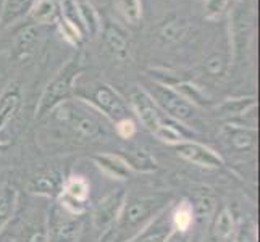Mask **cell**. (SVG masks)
<instances>
[{
  "mask_svg": "<svg viewBox=\"0 0 260 242\" xmlns=\"http://www.w3.org/2000/svg\"><path fill=\"white\" fill-rule=\"evenodd\" d=\"M113 124H115L116 136L121 137V139H126V141L131 139L138 131L136 121H134L133 118H124V120H120V121H116Z\"/></svg>",
  "mask_w": 260,
  "mask_h": 242,
  "instance_id": "cell-34",
  "label": "cell"
},
{
  "mask_svg": "<svg viewBox=\"0 0 260 242\" xmlns=\"http://www.w3.org/2000/svg\"><path fill=\"white\" fill-rule=\"evenodd\" d=\"M129 105L131 110L139 118V121L144 124V128L149 129L154 136H157L170 118L168 115L167 116L162 115L164 112L158 109L155 102L152 100L150 95L142 87L133 89V92L129 95Z\"/></svg>",
  "mask_w": 260,
  "mask_h": 242,
  "instance_id": "cell-8",
  "label": "cell"
},
{
  "mask_svg": "<svg viewBox=\"0 0 260 242\" xmlns=\"http://www.w3.org/2000/svg\"><path fill=\"white\" fill-rule=\"evenodd\" d=\"M126 197L128 194L124 189H113L95 203L91 215L92 226L95 231L107 234L113 228L123 210L124 202H126Z\"/></svg>",
  "mask_w": 260,
  "mask_h": 242,
  "instance_id": "cell-7",
  "label": "cell"
},
{
  "mask_svg": "<svg viewBox=\"0 0 260 242\" xmlns=\"http://www.w3.org/2000/svg\"><path fill=\"white\" fill-rule=\"evenodd\" d=\"M144 91L150 95L152 100L155 102L164 113H167L170 118H173L179 123H191L196 116V107L191 105L187 100L179 95L176 91H173L172 87H168L165 84L155 83V81H150L146 84Z\"/></svg>",
  "mask_w": 260,
  "mask_h": 242,
  "instance_id": "cell-5",
  "label": "cell"
},
{
  "mask_svg": "<svg viewBox=\"0 0 260 242\" xmlns=\"http://www.w3.org/2000/svg\"><path fill=\"white\" fill-rule=\"evenodd\" d=\"M121 157L128 161L129 168L136 173H154L158 168L157 160L144 149H134L121 154Z\"/></svg>",
  "mask_w": 260,
  "mask_h": 242,
  "instance_id": "cell-21",
  "label": "cell"
},
{
  "mask_svg": "<svg viewBox=\"0 0 260 242\" xmlns=\"http://www.w3.org/2000/svg\"><path fill=\"white\" fill-rule=\"evenodd\" d=\"M228 70V58L221 53H213L210 55L207 60H205V71L210 75V76H223L226 73Z\"/></svg>",
  "mask_w": 260,
  "mask_h": 242,
  "instance_id": "cell-31",
  "label": "cell"
},
{
  "mask_svg": "<svg viewBox=\"0 0 260 242\" xmlns=\"http://www.w3.org/2000/svg\"><path fill=\"white\" fill-rule=\"evenodd\" d=\"M21 103L23 94L18 83L10 84L0 94V131H4L8 126V123L15 118L21 109Z\"/></svg>",
  "mask_w": 260,
  "mask_h": 242,
  "instance_id": "cell-14",
  "label": "cell"
},
{
  "mask_svg": "<svg viewBox=\"0 0 260 242\" xmlns=\"http://www.w3.org/2000/svg\"><path fill=\"white\" fill-rule=\"evenodd\" d=\"M255 97H243V98H230L225 103L218 107L221 115L225 116H243L247 115L250 110L255 109Z\"/></svg>",
  "mask_w": 260,
  "mask_h": 242,
  "instance_id": "cell-26",
  "label": "cell"
},
{
  "mask_svg": "<svg viewBox=\"0 0 260 242\" xmlns=\"http://www.w3.org/2000/svg\"><path fill=\"white\" fill-rule=\"evenodd\" d=\"M173 203V195L167 192H154L147 195L126 197L118 220L107 232L110 242H128L139 231L144 229L157 215Z\"/></svg>",
  "mask_w": 260,
  "mask_h": 242,
  "instance_id": "cell-2",
  "label": "cell"
},
{
  "mask_svg": "<svg viewBox=\"0 0 260 242\" xmlns=\"http://www.w3.org/2000/svg\"><path fill=\"white\" fill-rule=\"evenodd\" d=\"M8 147H10V144H8V142L0 141V154H4L5 150H8Z\"/></svg>",
  "mask_w": 260,
  "mask_h": 242,
  "instance_id": "cell-36",
  "label": "cell"
},
{
  "mask_svg": "<svg viewBox=\"0 0 260 242\" xmlns=\"http://www.w3.org/2000/svg\"><path fill=\"white\" fill-rule=\"evenodd\" d=\"M192 209H194V215L196 218H205V217H210V215L213 213V209H215V202L212 197L209 195H199L194 202H191Z\"/></svg>",
  "mask_w": 260,
  "mask_h": 242,
  "instance_id": "cell-33",
  "label": "cell"
},
{
  "mask_svg": "<svg viewBox=\"0 0 260 242\" xmlns=\"http://www.w3.org/2000/svg\"><path fill=\"white\" fill-rule=\"evenodd\" d=\"M235 218L230 209H221L217 215H215L213 223H212V237L215 242H225L230 240L235 234Z\"/></svg>",
  "mask_w": 260,
  "mask_h": 242,
  "instance_id": "cell-20",
  "label": "cell"
},
{
  "mask_svg": "<svg viewBox=\"0 0 260 242\" xmlns=\"http://www.w3.org/2000/svg\"><path fill=\"white\" fill-rule=\"evenodd\" d=\"M46 231L47 242H78L83 232V225L78 217L55 202L46 215Z\"/></svg>",
  "mask_w": 260,
  "mask_h": 242,
  "instance_id": "cell-6",
  "label": "cell"
},
{
  "mask_svg": "<svg viewBox=\"0 0 260 242\" xmlns=\"http://www.w3.org/2000/svg\"><path fill=\"white\" fill-rule=\"evenodd\" d=\"M46 118L50 131L58 139L73 146L94 144L109 136V120L76 97L55 107Z\"/></svg>",
  "mask_w": 260,
  "mask_h": 242,
  "instance_id": "cell-1",
  "label": "cell"
},
{
  "mask_svg": "<svg viewBox=\"0 0 260 242\" xmlns=\"http://www.w3.org/2000/svg\"><path fill=\"white\" fill-rule=\"evenodd\" d=\"M92 161L105 176L116 181H126L133 175V169L121 154H95L92 155Z\"/></svg>",
  "mask_w": 260,
  "mask_h": 242,
  "instance_id": "cell-13",
  "label": "cell"
},
{
  "mask_svg": "<svg viewBox=\"0 0 260 242\" xmlns=\"http://www.w3.org/2000/svg\"><path fill=\"white\" fill-rule=\"evenodd\" d=\"M187 32V23L183 18H172L165 21L158 29V36L165 42H178L181 41Z\"/></svg>",
  "mask_w": 260,
  "mask_h": 242,
  "instance_id": "cell-27",
  "label": "cell"
},
{
  "mask_svg": "<svg viewBox=\"0 0 260 242\" xmlns=\"http://www.w3.org/2000/svg\"><path fill=\"white\" fill-rule=\"evenodd\" d=\"M41 38V28L39 26H28L21 34L20 38H18V42H16V50L18 53L23 57L29 55V53L34 50L36 44H38Z\"/></svg>",
  "mask_w": 260,
  "mask_h": 242,
  "instance_id": "cell-28",
  "label": "cell"
},
{
  "mask_svg": "<svg viewBox=\"0 0 260 242\" xmlns=\"http://www.w3.org/2000/svg\"><path fill=\"white\" fill-rule=\"evenodd\" d=\"M81 71V63L76 58H73L52 78V81L44 89L38 107H36V120H44L55 107L71 98V95L75 94V86Z\"/></svg>",
  "mask_w": 260,
  "mask_h": 242,
  "instance_id": "cell-4",
  "label": "cell"
},
{
  "mask_svg": "<svg viewBox=\"0 0 260 242\" xmlns=\"http://www.w3.org/2000/svg\"><path fill=\"white\" fill-rule=\"evenodd\" d=\"M170 215H172V225L175 232H178V234H187L191 231L196 221V215L189 200L183 199L181 202L173 203L172 209H170Z\"/></svg>",
  "mask_w": 260,
  "mask_h": 242,
  "instance_id": "cell-17",
  "label": "cell"
},
{
  "mask_svg": "<svg viewBox=\"0 0 260 242\" xmlns=\"http://www.w3.org/2000/svg\"><path fill=\"white\" fill-rule=\"evenodd\" d=\"M221 136L228 147L236 152H250L257 147V129L247 124L230 123L223 128Z\"/></svg>",
  "mask_w": 260,
  "mask_h": 242,
  "instance_id": "cell-12",
  "label": "cell"
},
{
  "mask_svg": "<svg viewBox=\"0 0 260 242\" xmlns=\"http://www.w3.org/2000/svg\"><path fill=\"white\" fill-rule=\"evenodd\" d=\"M76 98L84 100L95 109L107 120L116 123L124 118H133L131 105L120 95V92L102 81H87L84 84L75 86Z\"/></svg>",
  "mask_w": 260,
  "mask_h": 242,
  "instance_id": "cell-3",
  "label": "cell"
},
{
  "mask_svg": "<svg viewBox=\"0 0 260 242\" xmlns=\"http://www.w3.org/2000/svg\"><path fill=\"white\" fill-rule=\"evenodd\" d=\"M231 42H233V49H235V57L243 50L247 49V42L250 38V23L247 20V16L243 12H235L231 16Z\"/></svg>",
  "mask_w": 260,
  "mask_h": 242,
  "instance_id": "cell-16",
  "label": "cell"
},
{
  "mask_svg": "<svg viewBox=\"0 0 260 242\" xmlns=\"http://www.w3.org/2000/svg\"><path fill=\"white\" fill-rule=\"evenodd\" d=\"M61 186H63V178L57 171H47L29 179L28 192L34 195L47 197V199H58Z\"/></svg>",
  "mask_w": 260,
  "mask_h": 242,
  "instance_id": "cell-15",
  "label": "cell"
},
{
  "mask_svg": "<svg viewBox=\"0 0 260 242\" xmlns=\"http://www.w3.org/2000/svg\"><path fill=\"white\" fill-rule=\"evenodd\" d=\"M79 8V15H81V21L84 29L89 32H95L99 29V18L95 10L91 7V4H78Z\"/></svg>",
  "mask_w": 260,
  "mask_h": 242,
  "instance_id": "cell-32",
  "label": "cell"
},
{
  "mask_svg": "<svg viewBox=\"0 0 260 242\" xmlns=\"http://www.w3.org/2000/svg\"><path fill=\"white\" fill-rule=\"evenodd\" d=\"M91 197V184L84 176H70L63 179L61 192L57 202L75 217H81L87 210V202Z\"/></svg>",
  "mask_w": 260,
  "mask_h": 242,
  "instance_id": "cell-9",
  "label": "cell"
},
{
  "mask_svg": "<svg viewBox=\"0 0 260 242\" xmlns=\"http://www.w3.org/2000/svg\"><path fill=\"white\" fill-rule=\"evenodd\" d=\"M230 0H205V13L209 18H218L225 13Z\"/></svg>",
  "mask_w": 260,
  "mask_h": 242,
  "instance_id": "cell-35",
  "label": "cell"
},
{
  "mask_svg": "<svg viewBox=\"0 0 260 242\" xmlns=\"http://www.w3.org/2000/svg\"><path fill=\"white\" fill-rule=\"evenodd\" d=\"M15 242H47L46 231V217L42 220H28L24 221Z\"/></svg>",
  "mask_w": 260,
  "mask_h": 242,
  "instance_id": "cell-23",
  "label": "cell"
},
{
  "mask_svg": "<svg viewBox=\"0 0 260 242\" xmlns=\"http://www.w3.org/2000/svg\"><path fill=\"white\" fill-rule=\"evenodd\" d=\"M172 205H170L168 209H165L160 215H157L144 229L139 231L138 234L128 242H168L175 234V229L172 225V215H170Z\"/></svg>",
  "mask_w": 260,
  "mask_h": 242,
  "instance_id": "cell-11",
  "label": "cell"
},
{
  "mask_svg": "<svg viewBox=\"0 0 260 242\" xmlns=\"http://www.w3.org/2000/svg\"><path fill=\"white\" fill-rule=\"evenodd\" d=\"M231 242H258L255 223L249 218L241 221L235 229V234L231 237Z\"/></svg>",
  "mask_w": 260,
  "mask_h": 242,
  "instance_id": "cell-29",
  "label": "cell"
},
{
  "mask_svg": "<svg viewBox=\"0 0 260 242\" xmlns=\"http://www.w3.org/2000/svg\"><path fill=\"white\" fill-rule=\"evenodd\" d=\"M36 0H5L0 13V23L4 26L12 24L31 12Z\"/></svg>",
  "mask_w": 260,
  "mask_h": 242,
  "instance_id": "cell-22",
  "label": "cell"
},
{
  "mask_svg": "<svg viewBox=\"0 0 260 242\" xmlns=\"http://www.w3.org/2000/svg\"><path fill=\"white\" fill-rule=\"evenodd\" d=\"M120 13L126 21L136 24L142 16V5L141 0H116Z\"/></svg>",
  "mask_w": 260,
  "mask_h": 242,
  "instance_id": "cell-30",
  "label": "cell"
},
{
  "mask_svg": "<svg viewBox=\"0 0 260 242\" xmlns=\"http://www.w3.org/2000/svg\"><path fill=\"white\" fill-rule=\"evenodd\" d=\"M18 209V191L10 184H0V234L8 226Z\"/></svg>",
  "mask_w": 260,
  "mask_h": 242,
  "instance_id": "cell-18",
  "label": "cell"
},
{
  "mask_svg": "<svg viewBox=\"0 0 260 242\" xmlns=\"http://www.w3.org/2000/svg\"><path fill=\"white\" fill-rule=\"evenodd\" d=\"M60 2L58 0H36L34 7L31 8V15L39 24L53 23L58 18Z\"/></svg>",
  "mask_w": 260,
  "mask_h": 242,
  "instance_id": "cell-24",
  "label": "cell"
},
{
  "mask_svg": "<svg viewBox=\"0 0 260 242\" xmlns=\"http://www.w3.org/2000/svg\"><path fill=\"white\" fill-rule=\"evenodd\" d=\"M173 91H176L179 95H181L184 100H187L194 107H209L212 105V102L209 100V97L204 94V91L201 87H197L196 84L189 83V81H181L175 86H172Z\"/></svg>",
  "mask_w": 260,
  "mask_h": 242,
  "instance_id": "cell-25",
  "label": "cell"
},
{
  "mask_svg": "<svg viewBox=\"0 0 260 242\" xmlns=\"http://www.w3.org/2000/svg\"><path fill=\"white\" fill-rule=\"evenodd\" d=\"M178 157L204 169H218L225 165L223 157L213 149L197 141H181L173 146Z\"/></svg>",
  "mask_w": 260,
  "mask_h": 242,
  "instance_id": "cell-10",
  "label": "cell"
},
{
  "mask_svg": "<svg viewBox=\"0 0 260 242\" xmlns=\"http://www.w3.org/2000/svg\"><path fill=\"white\" fill-rule=\"evenodd\" d=\"M104 42L105 47L113 57L124 60L128 57V41L124 32L112 23L105 24L104 28Z\"/></svg>",
  "mask_w": 260,
  "mask_h": 242,
  "instance_id": "cell-19",
  "label": "cell"
}]
</instances>
